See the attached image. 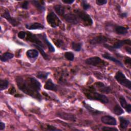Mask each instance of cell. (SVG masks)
I'll use <instances>...</instances> for the list:
<instances>
[{"label": "cell", "mask_w": 131, "mask_h": 131, "mask_svg": "<svg viewBox=\"0 0 131 131\" xmlns=\"http://www.w3.org/2000/svg\"><path fill=\"white\" fill-rule=\"evenodd\" d=\"M86 97L90 100H94L100 101L101 103L106 104L109 101L108 98L104 95L98 93L93 91H88L84 93Z\"/></svg>", "instance_id": "obj_2"}, {"label": "cell", "mask_w": 131, "mask_h": 131, "mask_svg": "<svg viewBox=\"0 0 131 131\" xmlns=\"http://www.w3.org/2000/svg\"><path fill=\"white\" fill-rule=\"evenodd\" d=\"M9 85V81L6 79H1L0 81V90L3 91L6 89Z\"/></svg>", "instance_id": "obj_27"}, {"label": "cell", "mask_w": 131, "mask_h": 131, "mask_svg": "<svg viewBox=\"0 0 131 131\" xmlns=\"http://www.w3.org/2000/svg\"><path fill=\"white\" fill-rule=\"evenodd\" d=\"M64 57L65 58L70 61H73L74 59V55L71 52H67L64 53Z\"/></svg>", "instance_id": "obj_31"}, {"label": "cell", "mask_w": 131, "mask_h": 131, "mask_svg": "<svg viewBox=\"0 0 131 131\" xmlns=\"http://www.w3.org/2000/svg\"><path fill=\"white\" fill-rule=\"evenodd\" d=\"M124 61H125V63L127 64H128L129 66H130V61H131V60H130V58L129 57H126L125 58V59L124 60Z\"/></svg>", "instance_id": "obj_41"}, {"label": "cell", "mask_w": 131, "mask_h": 131, "mask_svg": "<svg viewBox=\"0 0 131 131\" xmlns=\"http://www.w3.org/2000/svg\"><path fill=\"white\" fill-rule=\"evenodd\" d=\"M27 36V33L25 31H20L18 33V37L20 39H24Z\"/></svg>", "instance_id": "obj_34"}, {"label": "cell", "mask_w": 131, "mask_h": 131, "mask_svg": "<svg viewBox=\"0 0 131 131\" xmlns=\"http://www.w3.org/2000/svg\"><path fill=\"white\" fill-rule=\"evenodd\" d=\"M54 9L58 15L63 16L65 13V8L63 6L60 5H56L54 6Z\"/></svg>", "instance_id": "obj_18"}, {"label": "cell", "mask_w": 131, "mask_h": 131, "mask_svg": "<svg viewBox=\"0 0 131 131\" xmlns=\"http://www.w3.org/2000/svg\"><path fill=\"white\" fill-rule=\"evenodd\" d=\"M33 45H34V46H35L39 50V51L40 52V53H41V54L42 55V56H43V57L45 59H48L49 58V57H48V55L45 52V51H43V49H42V47H40V46H39L38 45H35V44H34Z\"/></svg>", "instance_id": "obj_29"}, {"label": "cell", "mask_w": 131, "mask_h": 131, "mask_svg": "<svg viewBox=\"0 0 131 131\" xmlns=\"http://www.w3.org/2000/svg\"><path fill=\"white\" fill-rule=\"evenodd\" d=\"M38 52L35 49H30L26 52V55L29 58H35L38 56Z\"/></svg>", "instance_id": "obj_22"}, {"label": "cell", "mask_w": 131, "mask_h": 131, "mask_svg": "<svg viewBox=\"0 0 131 131\" xmlns=\"http://www.w3.org/2000/svg\"><path fill=\"white\" fill-rule=\"evenodd\" d=\"M2 16L3 17H4L5 18H6L7 20V21L10 24H11V25L12 26H13L14 27L18 26L20 24V23L18 20H17L15 18L11 16V15L10 14V13H9V11L7 9H6L5 11V12L3 13Z\"/></svg>", "instance_id": "obj_8"}, {"label": "cell", "mask_w": 131, "mask_h": 131, "mask_svg": "<svg viewBox=\"0 0 131 131\" xmlns=\"http://www.w3.org/2000/svg\"><path fill=\"white\" fill-rule=\"evenodd\" d=\"M83 106H84V107L86 108L90 113H91L92 114H93L94 115H99V114H101L102 113V112H101L100 111H98L97 110L94 109V108L92 107L90 105L85 103L84 102H83Z\"/></svg>", "instance_id": "obj_20"}, {"label": "cell", "mask_w": 131, "mask_h": 131, "mask_svg": "<svg viewBox=\"0 0 131 131\" xmlns=\"http://www.w3.org/2000/svg\"><path fill=\"white\" fill-rule=\"evenodd\" d=\"M119 120H120V127H121V128L123 129H125L129 123V121L128 120L122 117H119Z\"/></svg>", "instance_id": "obj_24"}, {"label": "cell", "mask_w": 131, "mask_h": 131, "mask_svg": "<svg viewBox=\"0 0 131 131\" xmlns=\"http://www.w3.org/2000/svg\"><path fill=\"white\" fill-rule=\"evenodd\" d=\"M47 129L49 130H61V129L56 128L55 127L53 126L50 125H47Z\"/></svg>", "instance_id": "obj_37"}, {"label": "cell", "mask_w": 131, "mask_h": 131, "mask_svg": "<svg viewBox=\"0 0 131 131\" xmlns=\"http://www.w3.org/2000/svg\"><path fill=\"white\" fill-rule=\"evenodd\" d=\"M125 109L126 110L127 112L130 113L131 112V105L130 104H127Z\"/></svg>", "instance_id": "obj_40"}, {"label": "cell", "mask_w": 131, "mask_h": 131, "mask_svg": "<svg viewBox=\"0 0 131 131\" xmlns=\"http://www.w3.org/2000/svg\"><path fill=\"white\" fill-rule=\"evenodd\" d=\"M119 101H120V103L121 106L122 107H123L124 108H125V107L127 104L125 99L123 96H121L119 98Z\"/></svg>", "instance_id": "obj_32"}, {"label": "cell", "mask_w": 131, "mask_h": 131, "mask_svg": "<svg viewBox=\"0 0 131 131\" xmlns=\"http://www.w3.org/2000/svg\"><path fill=\"white\" fill-rule=\"evenodd\" d=\"M42 39H43V41H45V42L46 43V45L48 46V49H49V50L51 52H54L55 51V49H54V47L52 45V44L48 41V39H47V37H46V34H45V33L43 34Z\"/></svg>", "instance_id": "obj_25"}, {"label": "cell", "mask_w": 131, "mask_h": 131, "mask_svg": "<svg viewBox=\"0 0 131 131\" xmlns=\"http://www.w3.org/2000/svg\"><path fill=\"white\" fill-rule=\"evenodd\" d=\"M72 48L74 51L78 52L81 50V44L78 42H72Z\"/></svg>", "instance_id": "obj_28"}, {"label": "cell", "mask_w": 131, "mask_h": 131, "mask_svg": "<svg viewBox=\"0 0 131 131\" xmlns=\"http://www.w3.org/2000/svg\"><path fill=\"white\" fill-rule=\"evenodd\" d=\"M96 3L98 5L101 6V5H105V4H106L107 1H106V0H97L96 1Z\"/></svg>", "instance_id": "obj_36"}, {"label": "cell", "mask_w": 131, "mask_h": 131, "mask_svg": "<svg viewBox=\"0 0 131 131\" xmlns=\"http://www.w3.org/2000/svg\"><path fill=\"white\" fill-rule=\"evenodd\" d=\"M28 4H29V2L28 1H25L21 5V7L23 8V9H28Z\"/></svg>", "instance_id": "obj_38"}, {"label": "cell", "mask_w": 131, "mask_h": 131, "mask_svg": "<svg viewBox=\"0 0 131 131\" xmlns=\"http://www.w3.org/2000/svg\"><path fill=\"white\" fill-rule=\"evenodd\" d=\"M95 86L97 88V89L102 93H109L111 92V89L109 86L105 85L102 82H97L95 83Z\"/></svg>", "instance_id": "obj_13"}, {"label": "cell", "mask_w": 131, "mask_h": 131, "mask_svg": "<svg viewBox=\"0 0 131 131\" xmlns=\"http://www.w3.org/2000/svg\"><path fill=\"white\" fill-rule=\"evenodd\" d=\"M26 40L32 42L33 43H34L35 45H38L41 47H42V48H45L44 45L43 43L42 42V41H41L40 40V39L37 37L36 35L32 34L31 32H27V36H26Z\"/></svg>", "instance_id": "obj_7"}, {"label": "cell", "mask_w": 131, "mask_h": 131, "mask_svg": "<svg viewBox=\"0 0 131 131\" xmlns=\"http://www.w3.org/2000/svg\"><path fill=\"white\" fill-rule=\"evenodd\" d=\"M107 38L104 36H98L93 38L90 40V43L92 45H97L104 43L107 41Z\"/></svg>", "instance_id": "obj_12"}, {"label": "cell", "mask_w": 131, "mask_h": 131, "mask_svg": "<svg viewBox=\"0 0 131 131\" xmlns=\"http://www.w3.org/2000/svg\"><path fill=\"white\" fill-rule=\"evenodd\" d=\"M114 113L116 115H120L124 113V111L123 109L121 108V107L119 105V104H116L114 108H113Z\"/></svg>", "instance_id": "obj_26"}, {"label": "cell", "mask_w": 131, "mask_h": 131, "mask_svg": "<svg viewBox=\"0 0 131 131\" xmlns=\"http://www.w3.org/2000/svg\"><path fill=\"white\" fill-rule=\"evenodd\" d=\"M32 3L38 10L40 11H43L45 10V7L43 1H32Z\"/></svg>", "instance_id": "obj_19"}, {"label": "cell", "mask_w": 131, "mask_h": 131, "mask_svg": "<svg viewBox=\"0 0 131 131\" xmlns=\"http://www.w3.org/2000/svg\"><path fill=\"white\" fill-rule=\"evenodd\" d=\"M85 62L87 64L99 67H105L106 64V63L104 61L102 60L100 57L97 56L89 58L85 60Z\"/></svg>", "instance_id": "obj_6"}, {"label": "cell", "mask_w": 131, "mask_h": 131, "mask_svg": "<svg viewBox=\"0 0 131 131\" xmlns=\"http://www.w3.org/2000/svg\"><path fill=\"white\" fill-rule=\"evenodd\" d=\"M102 129L103 130H111V131H118V129L115 127H107V126H104L102 128Z\"/></svg>", "instance_id": "obj_35"}, {"label": "cell", "mask_w": 131, "mask_h": 131, "mask_svg": "<svg viewBox=\"0 0 131 131\" xmlns=\"http://www.w3.org/2000/svg\"><path fill=\"white\" fill-rule=\"evenodd\" d=\"M16 81L18 89L23 92L38 100L41 99L39 93L41 84L36 79L31 77L24 78L18 76L16 78Z\"/></svg>", "instance_id": "obj_1"}, {"label": "cell", "mask_w": 131, "mask_h": 131, "mask_svg": "<svg viewBox=\"0 0 131 131\" xmlns=\"http://www.w3.org/2000/svg\"><path fill=\"white\" fill-rule=\"evenodd\" d=\"M44 89L48 90L53 91H56L57 90V88L55 84L53 82V81L51 79H49L46 81L44 85Z\"/></svg>", "instance_id": "obj_16"}, {"label": "cell", "mask_w": 131, "mask_h": 131, "mask_svg": "<svg viewBox=\"0 0 131 131\" xmlns=\"http://www.w3.org/2000/svg\"><path fill=\"white\" fill-rule=\"evenodd\" d=\"M57 116L61 118V119L66 120L75 121L76 120L75 115L74 114H72L71 113H65L63 112H58L57 113Z\"/></svg>", "instance_id": "obj_9"}, {"label": "cell", "mask_w": 131, "mask_h": 131, "mask_svg": "<svg viewBox=\"0 0 131 131\" xmlns=\"http://www.w3.org/2000/svg\"><path fill=\"white\" fill-rule=\"evenodd\" d=\"M81 6H82L83 9L85 10H87L90 8V5L88 3L87 1L84 0L81 1Z\"/></svg>", "instance_id": "obj_33"}, {"label": "cell", "mask_w": 131, "mask_h": 131, "mask_svg": "<svg viewBox=\"0 0 131 131\" xmlns=\"http://www.w3.org/2000/svg\"><path fill=\"white\" fill-rule=\"evenodd\" d=\"M125 49H126V51L128 53V54H130V53H131V52H130V50H131L130 47H126L125 48Z\"/></svg>", "instance_id": "obj_45"}, {"label": "cell", "mask_w": 131, "mask_h": 131, "mask_svg": "<svg viewBox=\"0 0 131 131\" xmlns=\"http://www.w3.org/2000/svg\"><path fill=\"white\" fill-rule=\"evenodd\" d=\"M101 121L106 124L110 125H116L117 124L116 119L110 115H105L101 117Z\"/></svg>", "instance_id": "obj_11"}, {"label": "cell", "mask_w": 131, "mask_h": 131, "mask_svg": "<svg viewBox=\"0 0 131 131\" xmlns=\"http://www.w3.org/2000/svg\"><path fill=\"white\" fill-rule=\"evenodd\" d=\"M62 2H63L64 3H66V4H72L73 3L74 1V0H62Z\"/></svg>", "instance_id": "obj_43"}, {"label": "cell", "mask_w": 131, "mask_h": 131, "mask_svg": "<svg viewBox=\"0 0 131 131\" xmlns=\"http://www.w3.org/2000/svg\"><path fill=\"white\" fill-rule=\"evenodd\" d=\"M64 19L69 23L76 25L79 23V19L76 15L72 13H67L63 15Z\"/></svg>", "instance_id": "obj_10"}, {"label": "cell", "mask_w": 131, "mask_h": 131, "mask_svg": "<svg viewBox=\"0 0 131 131\" xmlns=\"http://www.w3.org/2000/svg\"><path fill=\"white\" fill-rule=\"evenodd\" d=\"M54 42H55V44L56 45V46L58 47H61L62 46V45L63 44V42L61 40H58V39L56 40V41H55Z\"/></svg>", "instance_id": "obj_39"}, {"label": "cell", "mask_w": 131, "mask_h": 131, "mask_svg": "<svg viewBox=\"0 0 131 131\" xmlns=\"http://www.w3.org/2000/svg\"><path fill=\"white\" fill-rule=\"evenodd\" d=\"M130 43H131V41H130V39H129L121 40H119V41H117L116 42H115L114 44V45L112 47L113 49H119V48H120L124 45H130Z\"/></svg>", "instance_id": "obj_14"}, {"label": "cell", "mask_w": 131, "mask_h": 131, "mask_svg": "<svg viewBox=\"0 0 131 131\" xmlns=\"http://www.w3.org/2000/svg\"><path fill=\"white\" fill-rule=\"evenodd\" d=\"M115 78L121 85L130 90L131 82L129 79L126 78L125 76L122 72L118 71L115 75Z\"/></svg>", "instance_id": "obj_3"}, {"label": "cell", "mask_w": 131, "mask_h": 131, "mask_svg": "<svg viewBox=\"0 0 131 131\" xmlns=\"http://www.w3.org/2000/svg\"><path fill=\"white\" fill-rule=\"evenodd\" d=\"M47 20L48 23L52 28L58 27L61 23L59 18L53 12H50L47 15Z\"/></svg>", "instance_id": "obj_5"}, {"label": "cell", "mask_w": 131, "mask_h": 131, "mask_svg": "<svg viewBox=\"0 0 131 131\" xmlns=\"http://www.w3.org/2000/svg\"><path fill=\"white\" fill-rule=\"evenodd\" d=\"M102 56L103 58H105V59H108V60H111V61H112L115 62L116 63L118 64L119 66H120L122 67H124L123 66L122 63L120 61H119V60H118L117 59H116V58H115L114 57L112 56V55H110L109 53H104L102 55Z\"/></svg>", "instance_id": "obj_15"}, {"label": "cell", "mask_w": 131, "mask_h": 131, "mask_svg": "<svg viewBox=\"0 0 131 131\" xmlns=\"http://www.w3.org/2000/svg\"><path fill=\"white\" fill-rule=\"evenodd\" d=\"M114 30L117 34L119 35H124L128 33L127 28L121 26H116Z\"/></svg>", "instance_id": "obj_17"}, {"label": "cell", "mask_w": 131, "mask_h": 131, "mask_svg": "<svg viewBox=\"0 0 131 131\" xmlns=\"http://www.w3.org/2000/svg\"><path fill=\"white\" fill-rule=\"evenodd\" d=\"M49 75V72H39L37 73L36 76L39 78V79H46L48 75Z\"/></svg>", "instance_id": "obj_30"}, {"label": "cell", "mask_w": 131, "mask_h": 131, "mask_svg": "<svg viewBox=\"0 0 131 131\" xmlns=\"http://www.w3.org/2000/svg\"><path fill=\"white\" fill-rule=\"evenodd\" d=\"M26 27L27 29L30 30H36V29H43L44 28V26L38 23H34L31 25H26Z\"/></svg>", "instance_id": "obj_21"}, {"label": "cell", "mask_w": 131, "mask_h": 131, "mask_svg": "<svg viewBox=\"0 0 131 131\" xmlns=\"http://www.w3.org/2000/svg\"><path fill=\"white\" fill-rule=\"evenodd\" d=\"M5 128V124L3 122H0V130H3Z\"/></svg>", "instance_id": "obj_42"}, {"label": "cell", "mask_w": 131, "mask_h": 131, "mask_svg": "<svg viewBox=\"0 0 131 131\" xmlns=\"http://www.w3.org/2000/svg\"><path fill=\"white\" fill-rule=\"evenodd\" d=\"M75 12L77 17L82 20L85 25L91 26L93 24V20L92 18L85 12L77 9L75 10Z\"/></svg>", "instance_id": "obj_4"}, {"label": "cell", "mask_w": 131, "mask_h": 131, "mask_svg": "<svg viewBox=\"0 0 131 131\" xmlns=\"http://www.w3.org/2000/svg\"><path fill=\"white\" fill-rule=\"evenodd\" d=\"M127 15V14L126 13V12H123V13H122L121 14H120V16L122 18H124V17H126Z\"/></svg>", "instance_id": "obj_44"}, {"label": "cell", "mask_w": 131, "mask_h": 131, "mask_svg": "<svg viewBox=\"0 0 131 131\" xmlns=\"http://www.w3.org/2000/svg\"><path fill=\"white\" fill-rule=\"evenodd\" d=\"M13 57L14 55L12 53H11L10 52H6L1 56L0 59L2 61L5 62L13 58Z\"/></svg>", "instance_id": "obj_23"}]
</instances>
